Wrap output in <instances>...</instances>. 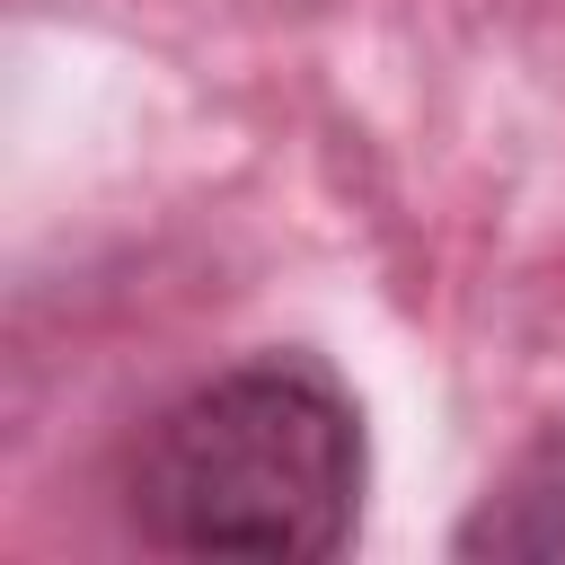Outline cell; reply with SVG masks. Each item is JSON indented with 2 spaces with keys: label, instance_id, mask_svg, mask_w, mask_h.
I'll return each instance as SVG.
<instances>
[{
  "label": "cell",
  "instance_id": "7a4b0ae2",
  "mask_svg": "<svg viewBox=\"0 0 565 565\" xmlns=\"http://www.w3.org/2000/svg\"><path fill=\"white\" fill-rule=\"evenodd\" d=\"M468 565H565V433H547L450 539Z\"/></svg>",
  "mask_w": 565,
  "mask_h": 565
},
{
  "label": "cell",
  "instance_id": "6da1fadb",
  "mask_svg": "<svg viewBox=\"0 0 565 565\" xmlns=\"http://www.w3.org/2000/svg\"><path fill=\"white\" fill-rule=\"evenodd\" d=\"M362 406L318 353H247L168 397L124 459V521L168 556L318 565L362 521Z\"/></svg>",
  "mask_w": 565,
  "mask_h": 565
}]
</instances>
